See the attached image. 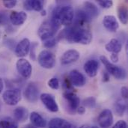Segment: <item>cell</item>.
I'll return each mask as SVG.
<instances>
[{
	"label": "cell",
	"mask_w": 128,
	"mask_h": 128,
	"mask_svg": "<svg viewBox=\"0 0 128 128\" xmlns=\"http://www.w3.org/2000/svg\"><path fill=\"white\" fill-rule=\"evenodd\" d=\"M60 38L65 39L69 43L80 44L83 45L89 44L92 40V34L88 28L74 24L63 29L59 36Z\"/></svg>",
	"instance_id": "obj_1"
},
{
	"label": "cell",
	"mask_w": 128,
	"mask_h": 128,
	"mask_svg": "<svg viewBox=\"0 0 128 128\" xmlns=\"http://www.w3.org/2000/svg\"><path fill=\"white\" fill-rule=\"evenodd\" d=\"M74 18V11L70 5H61L56 7L50 20L53 28L57 32L61 26H70L72 25Z\"/></svg>",
	"instance_id": "obj_2"
},
{
	"label": "cell",
	"mask_w": 128,
	"mask_h": 128,
	"mask_svg": "<svg viewBox=\"0 0 128 128\" xmlns=\"http://www.w3.org/2000/svg\"><path fill=\"white\" fill-rule=\"evenodd\" d=\"M100 60L105 66L108 74L112 75L117 80H124L126 78V71L124 68L116 65L112 63L106 56H101L100 57Z\"/></svg>",
	"instance_id": "obj_3"
},
{
	"label": "cell",
	"mask_w": 128,
	"mask_h": 128,
	"mask_svg": "<svg viewBox=\"0 0 128 128\" xmlns=\"http://www.w3.org/2000/svg\"><path fill=\"white\" fill-rule=\"evenodd\" d=\"M38 62L39 64L45 69H52L56 65V56L49 50H42L38 56Z\"/></svg>",
	"instance_id": "obj_4"
},
{
	"label": "cell",
	"mask_w": 128,
	"mask_h": 128,
	"mask_svg": "<svg viewBox=\"0 0 128 128\" xmlns=\"http://www.w3.org/2000/svg\"><path fill=\"white\" fill-rule=\"evenodd\" d=\"M2 99L7 105L15 106L21 100V92L18 88L8 89L3 93Z\"/></svg>",
	"instance_id": "obj_5"
},
{
	"label": "cell",
	"mask_w": 128,
	"mask_h": 128,
	"mask_svg": "<svg viewBox=\"0 0 128 128\" xmlns=\"http://www.w3.org/2000/svg\"><path fill=\"white\" fill-rule=\"evenodd\" d=\"M16 68L19 74L24 79H29L32 74V67L30 62L26 58H20L16 63Z\"/></svg>",
	"instance_id": "obj_6"
},
{
	"label": "cell",
	"mask_w": 128,
	"mask_h": 128,
	"mask_svg": "<svg viewBox=\"0 0 128 128\" xmlns=\"http://www.w3.org/2000/svg\"><path fill=\"white\" fill-rule=\"evenodd\" d=\"M38 35L42 41L54 38L56 31L53 28L50 21H45L38 29Z\"/></svg>",
	"instance_id": "obj_7"
},
{
	"label": "cell",
	"mask_w": 128,
	"mask_h": 128,
	"mask_svg": "<svg viewBox=\"0 0 128 128\" xmlns=\"http://www.w3.org/2000/svg\"><path fill=\"white\" fill-rule=\"evenodd\" d=\"M40 98L42 104L49 111L52 112H57L58 111V106L53 95L48 93H44L40 94Z\"/></svg>",
	"instance_id": "obj_8"
},
{
	"label": "cell",
	"mask_w": 128,
	"mask_h": 128,
	"mask_svg": "<svg viewBox=\"0 0 128 128\" xmlns=\"http://www.w3.org/2000/svg\"><path fill=\"white\" fill-rule=\"evenodd\" d=\"M98 124L100 128H110L113 123V115L110 110H104L98 116Z\"/></svg>",
	"instance_id": "obj_9"
},
{
	"label": "cell",
	"mask_w": 128,
	"mask_h": 128,
	"mask_svg": "<svg viewBox=\"0 0 128 128\" xmlns=\"http://www.w3.org/2000/svg\"><path fill=\"white\" fill-rule=\"evenodd\" d=\"M24 97L29 103H35L38 100L39 89L34 83H29L24 92Z\"/></svg>",
	"instance_id": "obj_10"
},
{
	"label": "cell",
	"mask_w": 128,
	"mask_h": 128,
	"mask_svg": "<svg viewBox=\"0 0 128 128\" xmlns=\"http://www.w3.org/2000/svg\"><path fill=\"white\" fill-rule=\"evenodd\" d=\"M68 77H69L70 82L74 86L82 87L86 83V79L85 76L77 70H72L69 73Z\"/></svg>",
	"instance_id": "obj_11"
},
{
	"label": "cell",
	"mask_w": 128,
	"mask_h": 128,
	"mask_svg": "<svg viewBox=\"0 0 128 128\" xmlns=\"http://www.w3.org/2000/svg\"><path fill=\"white\" fill-rule=\"evenodd\" d=\"M31 43L28 38L22 39L15 47V54L17 57L22 58L26 56L30 50Z\"/></svg>",
	"instance_id": "obj_12"
},
{
	"label": "cell",
	"mask_w": 128,
	"mask_h": 128,
	"mask_svg": "<svg viewBox=\"0 0 128 128\" xmlns=\"http://www.w3.org/2000/svg\"><path fill=\"white\" fill-rule=\"evenodd\" d=\"M80 57V52L76 50H69L63 53L60 58V62L62 65H67L76 62Z\"/></svg>",
	"instance_id": "obj_13"
},
{
	"label": "cell",
	"mask_w": 128,
	"mask_h": 128,
	"mask_svg": "<svg viewBox=\"0 0 128 128\" xmlns=\"http://www.w3.org/2000/svg\"><path fill=\"white\" fill-rule=\"evenodd\" d=\"M103 25L110 32H116L119 28V23L113 15H106L103 20Z\"/></svg>",
	"instance_id": "obj_14"
},
{
	"label": "cell",
	"mask_w": 128,
	"mask_h": 128,
	"mask_svg": "<svg viewBox=\"0 0 128 128\" xmlns=\"http://www.w3.org/2000/svg\"><path fill=\"white\" fill-rule=\"evenodd\" d=\"M63 96L66 100L67 103L68 104V106L70 110L74 112V111H76V109L80 106V98L74 92H65Z\"/></svg>",
	"instance_id": "obj_15"
},
{
	"label": "cell",
	"mask_w": 128,
	"mask_h": 128,
	"mask_svg": "<svg viewBox=\"0 0 128 128\" xmlns=\"http://www.w3.org/2000/svg\"><path fill=\"white\" fill-rule=\"evenodd\" d=\"M9 20L14 26H22L27 20V14L25 11L14 10L10 14Z\"/></svg>",
	"instance_id": "obj_16"
},
{
	"label": "cell",
	"mask_w": 128,
	"mask_h": 128,
	"mask_svg": "<svg viewBox=\"0 0 128 128\" xmlns=\"http://www.w3.org/2000/svg\"><path fill=\"white\" fill-rule=\"evenodd\" d=\"M99 69V63L97 60L92 59L87 61L84 64V70L89 77H94L97 76Z\"/></svg>",
	"instance_id": "obj_17"
},
{
	"label": "cell",
	"mask_w": 128,
	"mask_h": 128,
	"mask_svg": "<svg viewBox=\"0 0 128 128\" xmlns=\"http://www.w3.org/2000/svg\"><path fill=\"white\" fill-rule=\"evenodd\" d=\"M23 6L27 10L41 11L44 9V2L40 0H28L23 2Z\"/></svg>",
	"instance_id": "obj_18"
},
{
	"label": "cell",
	"mask_w": 128,
	"mask_h": 128,
	"mask_svg": "<svg viewBox=\"0 0 128 128\" xmlns=\"http://www.w3.org/2000/svg\"><path fill=\"white\" fill-rule=\"evenodd\" d=\"M49 128H75V127L64 119L55 118L50 121Z\"/></svg>",
	"instance_id": "obj_19"
},
{
	"label": "cell",
	"mask_w": 128,
	"mask_h": 128,
	"mask_svg": "<svg viewBox=\"0 0 128 128\" xmlns=\"http://www.w3.org/2000/svg\"><path fill=\"white\" fill-rule=\"evenodd\" d=\"M105 49L106 51H108L110 52L118 54V52H120L122 51V44L121 41H119L118 39L112 38L105 45Z\"/></svg>",
	"instance_id": "obj_20"
},
{
	"label": "cell",
	"mask_w": 128,
	"mask_h": 128,
	"mask_svg": "<svg viewBox=\"0 0 128 128\" xmlns=\"http://www.w3.org/2000/svg\"><path fill=\"white\" fill-rule=\"evenodd\" d=\"M30 121L33 126L36 127L37 128H45L46 125V120L38 112H32L30 114Z\"/></svg>",
	"instance_id": "obj_21"
},
{
	"label": "cell",
	"mask_w": 128,
	"mask_h": 128,
	"mask_svg": "<svg viewBox=\"0 0 128 128\" xmlns=\"http://www.w3.org/2000/svg\"><path fill=\"white\" fill-rule=\"evenodd\" d=\"M14 119L19 122H23L27 120L28 117V111L23 106H20L14 110Z\"/></svg>",
	"instance_id": "obj_22"
},
{
	"label": "cell",
	"mask_w": 128,
	"mask_h": 128,
	"mask_svg": "<svg viewBox=\"0 0 128 128\" xmlns=\"http://www.w3.org/2000/svg\"><path fill=\"white\" fill-rule=\"evenodd\" d=\"M90 16L91 18L97 17L99 15V9L98 7L92 2H86L84 3V8H82Z\"/></svg>",
	"instance_id": "obj_23"
},
{
	"label": "cell",
	"mask_w": 128,
	"mask_h": 128,
	"mask_svg": "<svg viewBox=\"0 0 128 128\" xmlns=\"http://www.w3.org/2000/svg\"><path fill=\"white\" fill-rule=\"evenodd\" d=\"M118 16L121 22L124 25L128 23V7L124 4H121L118 7Z\"/></svg>",
	"instance_id": "obj_24"
},
{
	"label": "cell",
	"mask_w": 128,
	"mask_h": 128,
	"mask_svg": "<svg viewBox=\"0 0 128 128\" xmlns=\"http://www.w3.org/2000/svg\"><path fill=\"white\" fill-rule=\"evenodd\" d=\"M127 110V104L123 100H118L115 104V112L118 116H124Z\"/></svg>",
	"instance_id": "obj_25"
},
{
	"label": "cell",
	"mask_w": 128,
	"mask_h": 128,
	"mask_svg": "<svg viewBox=\"0 0 128 128\" xmlns=\"http://www.w3.org/2000/svg\"><path fill=\"white\" fill-rule=\"evenodd\" d=\"M0 128H18V125L10 118H7L0 122Z\"/></svg>",
	"instance_id": "obj_26"
},
{
	"label": "cell",
	"mask_w": 128,
	"mask_h": 128,
	"mask_svg": "<svg viewBox=\"0 0 128 128\" xmlns=\"http://www.w3.org/2000/svg\"><path fill=\"white\" fill-rule=\"evenodd\" d=\"M83 105L88 108H94L96 106V98L94 97H89L83 100Z\"/></svg>",
	"instance_id": "obj_27"
},
{
	"label": "cell",
	"mask_w": 128,
	"mask_h": 128,
	"mask_svg": "<svg viewBox=\"0 0 128 128\" xmlns=\"http://www.w3.org/2000/svg\"><path fill=\"white\" fill-rule=\"evenodd\" d=\"M59 81L57 78L56 77H53V78H51L49 81H48V86L50 88H51L52 89H54V90H57L59 88Z\"/></svg>",
	"instance_id": "obj_28"
},
{
	"label": "cell",
	"mask_w": 128,
	"mask_h": 128,
	"mask_svg": "<svg viewBox=\"0 0 128 128\" xmlns=\"http://www.w3.org/2000/svg\"><path fill=\"white\" fill-rule=\"evenodd\" d=\"M97 3L103 8H106V9L110 8L113 4L112 1L110 0H98Z\"/></svg>",
	"instance_id": "obj_29"
},
{
	"label": "cell",
	"mask_w": 128,
	"mask_h": 128,
	"mask_svg": "<svg viewBox=\"0 0 128 128\" xmlns=\"http://www.w3.org/2000/svg\"><path fill=\"white\" fill-rule=\"evenodd\" d=\"M43 44L46 48L50 49V48L54 47L56 45V40L55 38H50L48 40L43 41Z\"/></svg>",
	"instance_id": "obj_30"
},
{
	"label": "cell",
	"mask_w": 128,
	"mask_h": 128,
	"mask_svg": "<svg viewBox=\"0 0 128 128\" xmlns=\"http://www.w3.org/2000/svg\"><path fill=\"white\" fill-rule=\"evenodd\" d=\"M16 3H17V1H16V0H4L2 2L3 5L8 9H10V8H13L14 7H15Z\"/></svg>",
	"instance_id": "obj_31"
},
{
	"label": "cell",
	"mask_w": 128,
	"mask_h": 128,
	"mask_svg": "<svg viewBox=\"0 0 128 128\" xmlns=\"http://www.w3.org/2000/svg\"><path fill=\"white\" fill-rule=\"evenodd\" d=\"M38 46V44H37L36 42H34L32 44V46H30V58L32 60H35L36 56H35V50H36V47Z\"/></svg>",
	"instance_id": "obj_32"
},
{
	"label": "cell",
	"mask_w": 128,
	"mask_h": 128,
	"mask_svg": "<svg viewBox=\"0 0 128 128\" xmlns=\"http://www.w3.org/2000/svg\"><path fill=\"white\" fill-rule=\"evenodd\" d=\"M128 124L124 120H120L116 123V124L112 127V128H127Z\"/></svg>",
	"instance_id": "obj_33"
},
{
	"label": "cell",
	"mask_w": 128,
	"mask_h": 128,
	"mask_svg": "<svg viewBox=\"0 0 128 128\" xmlns=\"http://www.w3.org/2000/svg\"><path fill=\"white\" fill-rule=\"evenodd\" d=\"M121 94H122V97L124 98V99H128V88L126 86H123L122 88H121Z\"/></svg>",
	"instance_id": "obj_34"
},
{
	"label": "cell",
	"mask_w": 128,
	"mask_h": 128,
	"mask_svg": "<svg viewBox=\"0 0 128 128\" xmlns=\"http://www.w3.org/2000/svg\"><path fill=\"white\" fill-rule=\"evenodd\" d=\"M8 22V16L4 14H0V24H5Z\"/></svg>",
	"instance_id": "obj_35"
},
{
	"label": "cell",
	"mask_w": 128,
	"mask_h": 128,
	"mask_svg": "<svg viewBox=\"0 0 128 128\" xmlns=\"http://www.w3.org/2000/svg\"><path fill=\"white\" fill-rule=\"evenodd\" d=\"M110 60L112 62V63H117L118 62V54H116V53H112L111 56H110Z\"/></svg>",
	"instance_id": "obj_36"
},
{
	"label": "cell",
	"mask_w": 128,
	"mask_h": 128,
	"mask_svg": "<svg viewBox=\"0 0 128 128\" xmlns=\"http://www.w3.org/2000/svg\"><path fill=\"white\" fill-rule=\"evenodd\" d=\"M76 112L80 115H83L85 112H86V108L84 106H79L77 109H76Z\"/></svg>",
	"instance_id": "obj_37"
},
{
	"label": "cell",
	"mask_w": 128,
	"mask_h": 128,
	"mask_svg": "<svg viewBox=\"0 0 128 128\" xmlns=\"http://www.w3.org/2000/svg\"><path fill=\"white\" fill-rule=\"evenodd\" d=\"M103 80L104 82H107L110 80V76L108 73H104V77H103Z\"/></svg>",
	"instance_id": "obj_38"
},
{
	"label": "cell",
	"mask_w": 128,
	"mask_h": 128,
	"mask_svg": "<svg viewBox=\"0 0 128 128\" xmlns=\"http://www.w3.org/2000/svg\"><path fill=\"white\" fill-rule=\"evenodd\" d=\"M3 88H4V83H3L2 78H0V94L2 93V92L3 90Z\"/></svg>",
	"instance_id": "obj_39"
},
{
	"label": "cell",
	"mask_w": 128,
	"mask_h": 128,
	"mask_svg": "<svg viewBox=\"0 0 128 128\" xmlns=\"http://www.w3.org/2000/svg\"><path fill=\"white\" fill-rule=\"evenodd\" d=\"M80 128H98L97 126H89V125H87V124H84V125H82Z\"/></svg>",
	"instance_id": "obj_40"
},
{
	"label": "cell",
	"mask_w": 128,
	"mask_h": 128,
	"mask_svg": "<svg viewBox=\"0 0 128 128\" xmlns=\"http://www.w3.org/2000/svg\"><path fill=\"white\" fill-rule=\"evenodd\" d=\"M22 128H36V127H34V126H33L32 124H27V125L24 126Z\"/></svg>",
	"instance_id": "obj_41"
},
{
	"label": "cell",
	"mask_w": 128,
	"mask_h": 128,
	"mask_svg": "<svg viewBox=\"0 0 128 128\" xmlns=\"http://www.w3.org/2000/svg\"><path fill=\"white\" fill-rule=\"evenodd\" d=\"M1 109H2V104H1V101H0V110H1Z\"/></svg>",
	"instance_id": "obj_42"
}]
</instances>
